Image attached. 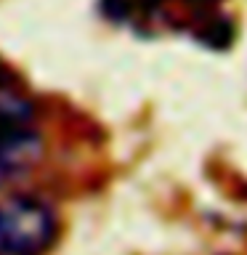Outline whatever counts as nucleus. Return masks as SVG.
<instances>
[{
	"instance_id": "1",
	"label": "nucleus",
	"mask_w": 247,
	"mask_h": 255,
	"mask_svg": "<svg viewBox=\"0 0 247 255\" xmlns=\"http://www.w3.org/2000/svg\"><path fill=\"white\" fill-rule=\"evenodd\" d=\"M59 234V215L45 199L16 194L0 202V255H43Z\"/></svg>"
},
{
	"instance_id": "2",
	"label": "nucleus",
	"mask_w": 247,
	"mask_h": 255,
	"mask_svg": "<svg viewBox=\"0 0 247 255\" xmlns=\"http://www.w3.org/2000/svg\"><path fill=\"white\" fill-rule=\"evenodd\" d=\"M43 151L37 130L27 125H5L0 128V186L24 178Z\"/></svg>"
},
{
	"instance_id": "3",
	"label": "nucleus",
	"mask_w": 247,
	"mask_h": 255,
	"mask_svg": "<svg viewBox=\"0 0 247 255\" xmlns=\"http://www.w3.org/2000/svg\"><path fill=\"white\" fill-rule=\"evenodd\" d=\"M5 80V69H3V64H0V83Z\"/></svg>"
}]
</instances>
